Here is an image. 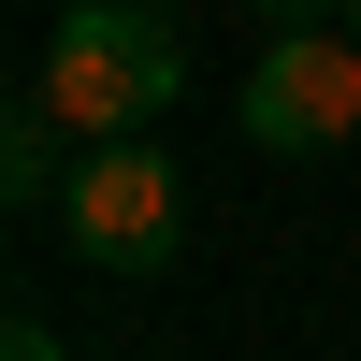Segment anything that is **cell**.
Masks as SVG:
<instances>
[{
  "label": "cell",
  "instance_id": "6",
  "mask_svg": "<svg viewBox=\"0 0 361 361\" xmlns=\"http://www.w3.org/2000/svg\"><path fill=\"white\" fill-rule=\"evenodd\" d=\"M0 361H73V347H58L44 318H15V333H0Z\"/></svg>",
  "mask_w": 361,
  "mask_h": 361
},
{
  "label": "cell",
  "instance_id": "4",
  "mask_svg": "<svg viewBox=\"0 0 361 361\" xmlns=\"http://www.w3.org/2000/svg\"><path fill=\"white\" fill-rule=\"evenodd\" d=\"M0 188H15V202H58V188H73V130H58L44 102L0 116Z\"/></svg>",
  "mask_w": 361,
  "mask_h": 361
},
{
  "label": "cell",
  "instance_id": "1",
  "mask_svg": "<svg viewBox=\"0 0 361 361\" xmlns=\"http://www.w3.org/2000/svg\"><path fill=\"white\" fill-rule=\"evenodd\" d=\"M173 87H188V29H173L159 0H73V15L44 29V58H29V102H44L73 145L145 130Z\"/></svg>",
  "mask_w": 361,
  "mask_h": 361
},
{
  "label": "cell",
  "instance_id": "5",
  "mask_svg": "<svg viewBox=\"0 0 361 361\" xmlns=\"http://www.w3.org/2000/svg\"><path fill=\"white\" fill-rule=\"evenodd\" d=\"M246 15H260V29H333L347 0H246Z\"/></svg>",
  "mask_w": 361,
  "mask_h": 361
},
{
  "label": "cell",
  "instance_id": "2",
  "mask_svg": "<svg viewBox=\"0 0 361 361\" xmlns=\"http://www.w3.org/2000/svg\"><path fill=\"white\" fill-rule=\"evenodd\" d=\"M58 231H73V260H102V275H173V260H188V173H173L145 130L73 145Z\"/></svg>",
  "mask_w": 361,
  "mask_h": 361
},
{
  "label": "cell",
  "instance_id": "7",
  "mask_svg": "<svg viewBox=\"0 0 361 361\" xmlns=\"http://www.w3.org/2000/svg\"><path fill=\"white\" fill-rule=\"evenodd\" d=\"M347 29H361V0H347Z\"/></svg>",
  "mask_w": 361,
  "mask_h": 361
},
{
  "label": "cell",
  "instance_id": "3",
  "mask_svg": "<svg viewBox=\"0 0 361 361\" xmlns=\"http://www.w3.org/2000/svg\"><path fill=\"white\" fill-rule=\"evenodd\" d=\"M361 130V29H275V44L246 58V145H275V159H318V145Z\"/></svg>",
  "mask_w": 361,
  "mask_h": 361
}]
</instances>
